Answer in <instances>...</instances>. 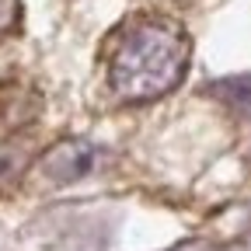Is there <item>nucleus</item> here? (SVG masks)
<instances>
[{
    "mask_svg": "<svg viewBox=\"0 0 251 251\" xmlns=\"http://www.w3.org/2000/svg\"><path fill=\"white\" fill-rule=\"evenodd\" d=\"M192 42L185 28L171 18H129L108 49V84L122 101H153L175 91L188 70Z\"/></svg>",
    "mask_w": 251,
    "mask_h": 251,
    "instance_id": "f257e3e1",
    "label": "nucleus"
},
{
    "mask_svg": "<svg viewBox=\"0 0 251 251\" xmlns=\"http://www.w3.org/2000/svg\"><path fill=\"white\" fill-rule=\"evenodd\" d=\"M91 168H94V147L91 143H80V140H67V143L52 147L42 157V171L56 185H67V181L87 175Z\"/></svg>",
    "mask_w": 251,
    "mask_h": 251,
    "instance_id": "f03ea898",
    "label": "nucleus"
},
{
    "mask_svg": "<svg viewBox=\"0 0 251 251\" xmlns=\"http://www.w3.org/2000/svg\"><path fill=\"white\" fill-rule=\"evenodd\" d=\"M213 94L220 101H227L237 115H251V74H241V77L213 84Z\"/></svg>",
    "mask_w": 251,
    "mask_h": 251,
    "instance_id": "7ed1b4c3",
    "label": "nucleus"
},
{
    "mask_svg": "<svg viewBox=\"0 0 251 251\" xmlns=\"http://www.w3.org/2000/svg\"><path fill=\"white\" fill-rule=\"evenodd\" d=\"M21 25V0H0V39L14 35Z\"/></svg>",
    "mask_w": 251,
    "mask_h": 251,
    "instance_id": "20e7f679",
    "label": "nucleus"
}]
</instances>
